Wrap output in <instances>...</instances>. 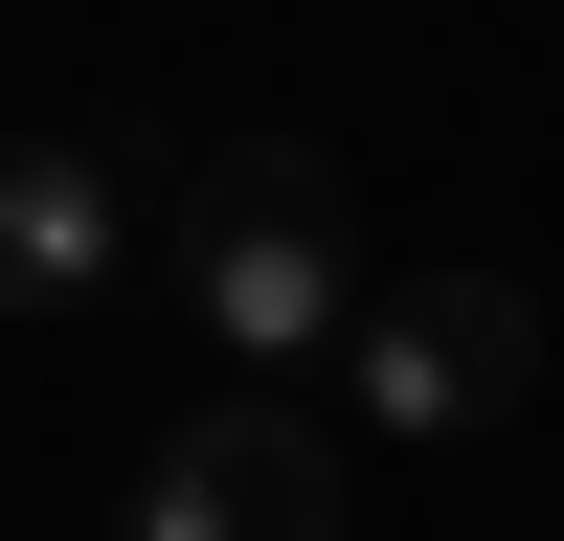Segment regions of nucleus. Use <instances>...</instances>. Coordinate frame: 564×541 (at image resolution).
I'll return each mask as SVG.
<instances>
[{
  "mask_svg": "<svg viewBox=\"0 0 564 541\" xmlns=\"http://www.w3.org/2000/svg\"><path fill=\"white\" fill-rule=\"evenodd\" d=\"M181 294H204L226 361H316V339H361L339 158H316V135H204V180H181Z\"/></svg>",
  "mask_w": 564,
  "mask_h": 541,
  "instance_id": "f257e3e1",
  "label": "nucleus"
},
{
  "mask_svg": "<svg viewBox=\"0 0 564 541\" xmlns=\"http://www.w3.org/2000/svg\"><path fill=\"white\" fill-rule=\"evenodd\" d=\"M339 384H361L384 451H475V429H520V384H542V294L520 270H406V294H361Z\"/></svg>",
  "mask_w": 564,
  "mask_h": 541,
  "instance_id": "f03ea898",
  "label": "nucleus"
},
{
  "mask_svg": "<svg viewBox=\"0 0 564 541\" xmlns=\"http://www.w3.org/2000/svg\"><path fill=\"white\" fill-rule=\"evenodd\" d=\"M135 541H339V429L316 406H181L135 474Z\"/></svg>",
  "mask_w": 564,
  "mask_h": 541,
  "instance_id": "7ed1b4c3",
  "label": "nucleus"
},
{
  "mask_svg": "<svg viewBox=\"0 0 564 541\" xmlns=\"http://www.w3.org/2000/svg\"><path fill=\"white\" fill-rule=\"evenodd\" d=\"M113 249H135V158L113 135H0V316L113 294Z\"/></svg>",
  "mask_w": 564,
  "mask_h": 541,
  "instance_id": "20e7f679",
  "label": "nucleus"
}]
</instances>
